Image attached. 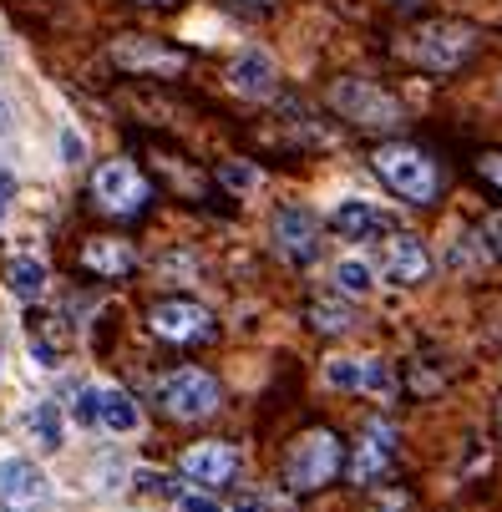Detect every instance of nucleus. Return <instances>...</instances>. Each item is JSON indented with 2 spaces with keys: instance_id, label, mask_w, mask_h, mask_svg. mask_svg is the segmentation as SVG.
Instances as JSON below:
<instances>
[{
  "instance_id": "nucleus-1",
  "label": "nucleus",
  "mask_w": 502,
  "mask_h": 512,
  "mask_svg": "<svg viewBox=\"0 0 502 512\" xmlns=\"http://www.w3.org/2000/svg\"><path fill=\"white\" fill-rule=\"evenodd\" d=\"M371 168H376V178H381L391 193H401V198H411V203H432L437 188H442L437 163L426 158L421 148H411V142H386V148H376Z\"/></svg>"
},
{
  "instance_id": "nucleus-2",
  "label": "nucleus",
  "mask_w": 502,
  "mask_h": 512,
  "mask_svg": "<svg viewBox=\"0 0 502 512\" xmlns=\"http://www.w3.org/2000/svg\"><path fill=\"white\" fill-rule=\"evenodd\" d=\"M477 51V31L462 21H426L421 31L406 36V56L426 71H457Z\"/></svg>"
},
{
  "instance_id": "nucleus-3",
  "label": "nucleus",
  "mask_w": 502,
  "mask_h": 512,
  "mask_svg": "<svg viewBox=\"0 0 502 512\" xmlns=\"http://www.w3.org/2000/svg\"><path fill=\"white\" fill-rule=\"evenodd\" d=\"M330 102H335V112H340L345 122L366 127V132H391V127H401V102H396L391 92H381L376 82L345 77V82L330 87Z\"/></svg>"
},
{
  "instance_id": "nucleus-4",
  "label": "nucleus",
  "mask_w": 502,
  "mask_h": 512,
  "mask_svg": "<svg viewBox=\"0 0 502 512\" xmlns=\"http://www.w3.org/2000/svg\"><path fill=\"white\" fill-rule=\"evenodd\" d=\"M219 401H224L219 381H213L208 371H193V365H183V371L158 381V406L173 421H203V416L219 411Z\"/></svg>"
},
{
  "instance_id": "nucleus-5",
  "label": "nucleus",
  "mask_w": 502,
  "mask_h": 512,
  "mask_svg": "<svg viewBox=\"0 0 502 512\" xmlns=\"http://www.w3.org/2000/svg\"><path fill=\"white\" fill-rule=\"evenodd\" d=\"M335 472H340V436H330V431H305L290 447V457H284V482L295 492H315Z\"/></svg>"
},
{
  "instance_id": "nucleus-6",
  "label": "nucleus",
  "mask_w": 502,
  "mask_h": 512,
  "mask_svg": "<svg viewBox=\"0 0 502 512\" xmlns=\"http://www.w3.org/2000/svg\"><path fill=\"white\" fill-rule=\"evenodd\" d=\"M148 198H153L148 178H142L127 158L102 163L97 178H92V203H97L102 213H112V218H137L142 208H148Z\"/></svg>"
},
{
  "instance_id": "nucleus-7",
  "label": "nucleus",
  "mask_w": 502,
  "mask_h": 512,
  "mask_svg": "<svg viewBox=\"0 0 502 512\" xmlns=\"http://www.w3.org/2000/svg\"><path fill=\"white\" fill-rule=\"evenodd\" d=\"M148 325L168 345H198V340L219 335V320H213V310L198 305V300H158L153 315H148Z\"/></svg>"
},
{
  "instance_id": "nucleus-8",
  "label": "nucleus",
  "mask_w": 502,
  "mask_h": 512,
  "mask_svg": "<svg viewBox=\"0 0 502 512\" xmlns=\"http://www.w3.org/2000/svg\"><path fill=\"white\" fill-rule=\"evenodd\" d=\"M112 61L122 71H137V77H178L188 66V51L158 41V36H117L112 41Z\"/></svg>"
},
{
  "instance_id": "nucleus-9",
  "label": "nucleus",
  "mask_w": 502,
  "mask_h": 512,
  "mask_svg": "<svg viewBox=\"0 0 502 512\" xmlns=\"http://www.w3.org/2000/svg\"><path fill=\"white\" fill-rule=\"evenodd\" d=\"M51 497V482L36 462L6 457L0 462V512H41Z\"/></svg>"
},
{
  "instance_id": "nucleus-10",
  "label": "nucleus",
  "mask_w": 502,
  "mask_h": 512,
  "mask_svg": "<svg viewBox=\"0 0 502 512\" xmlns=\"http://www.w3.org/2000/svg\"><path fill=\"white\" fill-rule=\"evenodd\" d=\"M274 244H279V254L290 259V264H315V254H320V224H315V213L300 208V203H284L274 213Z\"/></svg>"
},
{
  "instance_id": "nucleus-11",
  "label": "nucleus",
  "mask_w": 502,
  "mask_h": 512,
  "mask_svg": "<svg viewBox=\"0 0 502 512\" xmlns=\"http://www.w3.org/2000/svg\"><path fill=\"white\" fill-rule=\"evenodd\" d=\"M178 472H183L188 482H198V487H224V482H234V472H239V452L224 447V442H198V447H188V452L178 457Z\"/></svg>"
},
{
  "instance_id": "nucleus-12",
  "label": "nucleus",
  "mask_w": 502,
  "mask_h": 512,
  "mask_svg": "<svg viewBox=\"0 0 502 512\" xmlns=\"http://www.w3.org/2000/svg\"><path fill=\"white\" fill-rule=\"evenodd\" d=\"M381 274L391 284H421L432 274V254H426V244L416 234H391L381 244Z\"/></svg>"
},
{
  "instance_id": "nucleus-13",
  "label": "nucleus",
  "mask_w": 502,
  "mask_h": 512,
  "mask_svg": "<svg viewBox=\"0 0 502 512\" xmlns=\"http://www.w3.org/2000/svg\"><path fill=\"white\" fill-rule=\"evenodd\" d=\"M330 229H335L345 244H366V239H376V234L391 229V218H386L376 203H366V198H340V203L330 208Z\"/></svg>"
},
{
  "instance_id": "nucleus-14",
  "label": "nucleus",
  "mask_w": 502,
  "mask_h": 512,
  "mask_svg": "<svg viewBox=\"0 0 502 512\" xmlns=\"http://www.w3.org/2000/svg\"><path fill=\"white\" fill-rule=\"evenodd\" d=\"M229 87L249 102H269L279 92V71H274V56L269 51H244L234 66H229Z\"/></svg>"
},
{
  "instance_id": "nucleus-15",
  "label": "nucleus",
  "mask_w": 502,
  "mask_h": 512,
  "mask_svg": "<svg viewBox=\"0 0 502 512\" xmlns=\"http://www.w3.org/2000/svg\"><path fill=\"white\" fill-rule=\"evenodd\" d=\"M391 426H371L366 431V442L355 447V457H350V467H345V477L355 482V487H371V482H381L386 477V467H391Z\"/></svg>"
},
{
  "instance_id": "nucleus-16",
  "label": "nucleus",
  "mask_w": 502,
  "mask_h": 512,
  "mask_svg": "<svg viewBox=\"0 0 502 512\" xmlns=\"http://www.w3.org/2000/svg\"><path fill=\"white\" fill-rule=\"evenodd\" d=\"M132 264H137V254L122 239H87L82 244V269H92L102 279H122V274H132Z\"/></svg>"
},
{
  "instance_id": "nucleus-17",
  "label": "nucleus",
  "mask_w": 502,
  "mask_h": 512,
  "mask_svg": "<svg viewBox=\"0 0 502 512\" xmlns=\"http://www.w3.org/2000/svg\"><path fill=\"white\" fill-rule=\"evenodd\" d=\"M6 284H11V295H16V300L36 305V300L46 295V264L31 259V254H16V259L6 264Z\"/></svg>"
},
{
  "instance_id": "nucleus-18",
  "label": "nucleus",
  "mask_w": 502,
  "mask_h": 512,
  "mask_svg": "<svg viewBox=\"0 0 502 512\" xmlns=\"http://www.w3.org/2000/svg\"><path fill=\"white\" fill-rule=\"evenodd\" d=\"M97 416H102V426H112V431H137V406H132V396L127 391H97Z\"/></svg>"
},
{
  "instance_id": "nucleus-19",
  "label": "nucleus",
  "mask_w": 502,
  "mask_h": 512,
  "mask_svg": "<svg viewBox=\"0 0 502 512\" xmlns=\"http://www.w3.org/2000/svg\"><path fill=\"white\" fill-rule=\"evenodd\" d=\"M335 289H340V295H350V300L371 295V289H376L371 264H361V259H340V264H335Z\"/></svg>"
},
{
  "instance_id": "nucleus-20",
  "label": "nucleus",
  "mask_w": 502,
  "mask_h": 512,
  "mask_svg": "<svg viewBox=\"0 0 502 512\" xmlns=\"http://www.w3.org/2000/svg\"><path fill=\"white\" fill-rule=\"evenodd\" d=\"M310 325L325 330V335H340V330L355 325V310L340 305V289H335V300H315V305H310Z\"/></svg>"
},
{
  "instance_id": "nucleus-21",
  "label": "nucleus",
  "mask_w": 502,
  "mask_h": 512,
  "mask_svg": "<svg viewBox=\"0 0 502 512\" xmlns=\"http://www.w3.org/2000/svg\"><path fill=\"white\" fill-rule=\"evenodd\" d=\"M361 391H371V396H391L396 386H391V371H386V360H361Z\"/></svg>"
},
{
  "instance_id": "nucleus-22",
  "label": "nucleus",
  "mask_w": 502,
  "mask_h": 512,
  "mask_svg": "<svg viewBox=\"0 0 502 512\" xmlns=\"http://www.w3.org/2000/svg\"><path fill=\"white\" fill-rule=\"evenodd\" d=\"M325 381L335 391H361V360H330L325 365Z\"/></svg>"
},
{
  "instance_id": "nucleus-23",
  "label": "nucleus",
  "mask_w": 502,
  "mask_h": 512,
  "mask_svg": "<svg viewBox=\"0 0 502 512\" xmlns=\"http://www.w3.org/2000/svg\"><path fill=\"white\" fill-rule=\"evenodd\" d=\"M31 426L41 431V442H46V447H61V411H56L51 401H41V406H36Z\"/></svg>"
},
{
  "instance_id": "nucleus-24",
  "label": "nucleus",
  "mask_w": 502,
  "mask_h": 512,
  "mask_svg": "<svg viewBox=\"0 0 502 512\" xmlns=\"http://www.w3.org/2000/svg\"><path fill=\"white\" fill-rule=\"evenodd\" d=\"M224 183H229V188H259L264 173H259V168H244V163H229V168H224Z\"/></svg>"
},
{
  "instance_id": "nucleus-25",
  "label": "nucleus",
  "mask_w": 502,
  "mask_h": 512,
  "mask_svg": "<svg viewBox=\"0 0 502 512\" xmlns=\"http://www.w3.org/2000/svg\"><path fill=\"white\" fill-rule=\"evenodd\" d=\"M482 239H487V254H497V259H502V213H487Z\"/></svg>"
},
{
  "instance_id": "nucleus-26",
  "label": "nucleus",
  "mask_w": 502,
  "mask_h": 512,
  "mask_svg": "<svg viewBox=\"0 0 502 512\" xmlns=\"http://www.w3.org/2000/svg\"><path fill=\"white\" fill-rule=\"evenodd\" d=\"M467 244H472V239H457V244L447 249V269H472V264H477V254H472Z\"/></svg>"
},
{
  "instance_id": "nucleus-27",
  "label": "nucleus",
  "mask_w": 502,
  "mask_h": 512,
  "mask_svg": "<svg viewBox=\"0 0 502 512\" xmlns=\"http://www.w3.org/2000/svg\"><path fill=\"white\" fill-rule=\"evenodd\" d=\"M477 173H482L492 188H502V153H487V158H477Z\"/></svg>"
},
{
  "instance_id": "nucleus-28",
  "label": "nucleus",
  "mask_w": 502,
  "mask_h": 512,
  "mask_svg": "<svg viewBox=\"0 0 502 512\" xmlns=\"http://www.w3.org/2000/svg\"><path fill=\"white\" fill-rule=\"evenodd\" d=\"M77 421H87V426H92V421H102V416H97V391H92V386L77 396Z\"/></svg>"
},
{
  "instance_id": "nucleus-29",
  "label": "nucleus",
  "mask_w": 502,
  "mask_h": 512,
  "mask_svg": "<svg viewBox=\"0 0 502 512\" xmlns=\"http://www.w3.org/2000/svg\"><path fill=\"white\" fill-rule=\"evenodd\" d=\"M61 153H66V163H82V158H87V148H82L77 132H61Z\"/></svg>"
},
{
  "instance_id": "nucleus-30",
  "label": "nucleus",
  "mask_w": 502,
  "mask_h": 512,
  "mask_svg": "<svg viewBox=\"0 0 502 512\" xmlns=\"http://www.w3.org/2000/svg\"><path fill=\"white\" fill-rule=\"evenodd\" d=\"M178 512H219V502H208V497H188V492H178Z\"/></svg>"
},
{
  "instance_id": "nucleus-31",
  "label": "nucleus",
  "mask_w": 502,
  "mask_h": 512,
  "mask_svg": "<svg viewBox=\"0 0 502 512\" xmlns=\"http://www.w3.org/2000/svg\"><path fill=\"white\" fill-rule=\"evenodd\" d=\"M229 512H264V497H259V492H239V497L229 502Z\"/></svg>"
},
{
  "instance_id": "nucleus-32",
  "label": "nucleus",
  "mask_w": 502,
  "mask_h": 512,
  "mask_svg": "<svg viewBox=\"0 0 502 512\" xmlns=\"http://www.w3.org/2000/svg\"><path fill=\"white\" fill-rule=\"evenodd\" d=\"M6 127H11V112H6V102H0V137H6Z\"/></svg>"
},
{
  "instance_id": "nucleus-33",
  "label": "nucleus",
  "mask_w": 502,
  "mask_h": 512,
  "mask_svg": "<svg viewBox=\"0 0 502 512\" xmlns=\"http://www.w3.org/2000/svg\"><path fill=\"white\" fill-rule=\"evenodd\" d=\"M137 6H173V0H137Z\"/></svg>"
},
{
  "instance_id": "nucleus-34",
  "label": "nucleus",
  "mask_w": 502,
  "mask_h": 512,
  "mask_svg": "<svg viewBox=\"0 0 502 512\" xmlns=\"http://www.w3.org/2000/svg\"><path fill=\"white\" fill-rule=\"evenodd\" d=\"M249 6H269V0H249Z\"/></svg>"
},
{
  "instance_id": "nucleus-35",
  "label": "nucleus",
  "mask_w": 502,
  "mask_h": 512,
  "mask_svg": "<svg viewBox=\"0 0 502 512\" xmlns=\"http://www.w3.org/2000/svg\"><path fill=\"white\" fill-rule=\"evenodd\" d=\"M0 213H6V198H0Z\"/></svg>"
},
{
  "instance_id": "nucleus-36",
  "label": "nucleus",
  "mask_w": 502,
  "mask_h": 512,
  "mask_svg": "<svg viewBox=\"0 0 502 512\" xmlns=\"http://www.w3.org/2000/svg\"><path fill=\"white\" fill-rule=\"evenodd\" d=\"M497 421H502V411H497Z\"/></svg>"
}]
</instances>
